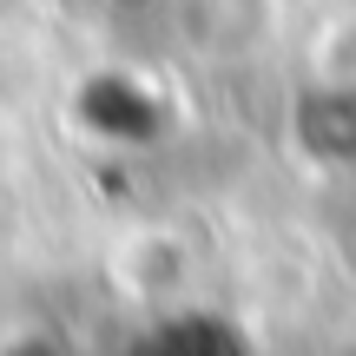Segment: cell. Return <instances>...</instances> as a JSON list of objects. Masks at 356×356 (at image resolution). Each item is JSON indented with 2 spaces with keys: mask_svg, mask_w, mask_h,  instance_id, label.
<instances>
[{
  "mask_svg": "<svg viewBox=\"0 0 356 356\" xmlns=\"http://www.w3.org/2000/svg\"><path fill=\"white\" fill-rule=\"evenodd\" d=\"M330 356H356V337H350V343H343V350H330Z\"/></svg>",
  "mask_w": 356,
  "mask_h": 356,
  "instance_id": "6da1fadb",
  "label": "cell"
}]
</instances>
